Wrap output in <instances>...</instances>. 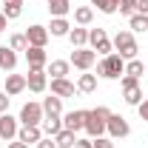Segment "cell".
Listing matches in <instances>:
<instances>
[{
    "label": "cell",
    "mask_w": 148,
    "mask_h": 148,
    "mask_svg": "<svg viewBox=\"0 0 148 148\" xmlns=\"http://www.w3.org/2000/svg\"><path fill=\"white\" fill-rule=\"evenodd\" d=\"M69 40H71V46H74V49H83V46L88 43V29H83V26L71 29V32H69Z\"/></svg>",
    "instance_id": "obj_21"
},
{
    "label": "cell",
    "mask_w": 148,
    "mask_h": 148,
    "mask_svg": "<svg viewBox=\"0 0 148 148\" xmlns=\"http://www.w3.org/2000/svg\"><path fill=\"white\" fill-rule=\"evenodd\" d=\"M3 3H23V0H3Z\"/></svg>",
    "instance_id": "obj_42"
},
{
    "label": "cell",
    "mask_w": 148,
    "mask_h": 148,
    "mask_svg": "<svg viewBox=\"0 0 148 148\" xmlns=\"http://www.w3.org/2000/svg\"><path fill=\"white\" fill-rule=\"evenodd\" d=\"M0 145H3V143H0Z\"/></svg>",
    "instance_id": "obj_47"
},
{
    "label": "cell",
    "mask_w": 148,
    "mask_h": 148,
    "mask_svg": "<svg viewBox=\"0 0 148 148\" xmlns=\"http://www.w3.org/2000/svg\"><path fill=\"white\" fill-rule=\"evenodd\" d=\"M69 32H71V26H69L66 17H54L51 26H49V34L51 37H69Z\"/></svg>",
    "instance_id": "obj_20"
},
{
    "label": "cell",
    "mask_w": 148,
    "mask_h": 148,
    "mask_svg": "<svg viewBox=\"0 0 148 148\" xmlns=\"http://www.w3.org/2000/svg\"><path fill=\"white\" fill-rule=\"evenodd\" d=\"M6 26H9V17H6V14L0 12V32H6Z\"/></svg>",
    "instance_id": "obj_40"
},
{
    "label": "cell",
    "mask_w": 148,
    "mask_h": 148,
    "mask_svg": "<svg viewBox=\"0 0 148 148\" xmlns=\"http://www.w3.org/2000/svg\"><path fill=\"white\" fill-rule=\"evenodd\" d=\"M88 43H91V49L97 51V54L108 57L111 49H114V43L108 40V34L103 32V29H88Z\"/></svg>",
    "instance_id": "obj_3"
},
{
    "label": "cell",
    "mask_w": 148,
    "mask_h": 148,
    "mask_svg": "<svg viewBox=\"0 0 148 148\" xmlns=\"http://www.w3.org/2000/svg\"><path fill=\"white\" fill-rule=\"evenodd\" d=\"M86 120H88V111H83V108H77V111H69L66 117H63V128H69V131H83L86 128Z\"/></svg>",
    "instance_id": "obj_8"
},
{
    "label": "cell",
    "mask_w": 148,
    "mask_h": 148,
    "mask_svg": "<svg viewBox=\"0 0 148 148\" xmlns=\"http://www.w3.org/2000/svg\"><path fill=\"white\" fill-rule=\"evenodd\" d=\"M77 88H80V91L83 94H91L94 88H97V77H94V74H80V80H77Z\"/></svg>",
    "instance_id": "obj_25"
},
{
    "label": "cell",
    "mask_w": 148,
    "mask_h": 148,
    "mask_svg": "<svg viewBox=\"0 0 148 148\" xmlns=\"http://www.w3.org/2000/svg\"><path fill=\"white\" fill-rule=\"evenodd\" d=\"M69 63H71L74 69H80V71H88L94 63H97V51L86 49V46H83V49H74V51H71V60H69Z\"/></svg>",
    "instance_id": "obj_5"
},
{
    "label": "cell",
    "mask_w": 148,
    "mask_h": 148,
    "mask_svg": "<svg viewBox=\"0 0 148 148\" xmlns=\"http://www.w3.org/2000/svg\"><path fill=\"white\" fill-rule=\"evenodd\" d=\"M43 114H46V117H60V114H63V97H57V94L46 97V100H43Z\"/></svg>",
    "instance_id": "obj_14"
},
{
    "label": "cell",
    "mask_w": 148,
    "mask_h": 148,
    "mask_svg": "<svg viewBox=\"0 0 148 148\" xmlns=\"http://www.w3.org/2000/svg\"><path fill=\"white\" fill-rule=\"evenodd\" d=\"M94 148H114V143H111L108 137H97L94 140Z\"/></svg>",
    "instance_id": "obj_33"
},
{
    "label": "cell",
    "mask_w": 148,
    "mask_h": 148,
    "mask_svg": "<svg viewBox=\"0 0 148 148\" xmlns=\"http://www.w3.org/2000/svg\"><path fill=\"white\" fill-rule=\"evenodd\" d=\"M20 12H23V3H3V14H6L9 20L20 17Z\"/></svg>",
    "instance_id": "obj_30"
},
{
    "label": "cell",
    "mask_w": 148,
    "mask_h": 148,
    "mask_svg": "<svg viewBox=\"0 0 148 148\" xmlns=\"http://www.w3.org/2000/svg\"><path fill=\"white\" fill-rule=\"evenodd\" d=\"M74 148H94V140H91V137H88V140H77Z\"/></svg>",
    "instance_id": "obj_38"
},
{
    "label": "cell",
    "mask_w": 148,
    "mask_h": 148,
    "mask_svg": "<svg viewBox=\"0 0 148 148\" xmlns=\"http://www.w3.org/2000/svg\"><path fill=\"white\" fill-rule=\"evenodd\" d=\"M123 100L128 106H140L143 103V88L137 77H123Z\"/></svg>",
    "instance_id": "obj_4"
},
{
    "label": "cell",
    "mask_w": 148,
    "mask_h": 148,
    "mask_svg": "<svg viewBox=\"0 0 148 148\" xmlns=\"http://www.w3.org/2000/svg\"><path fill=\"white\" fill-rule=\"evenodd\" d=\"M46 3H49V0H46Z\"/></svg>",
    "instance_id": "obj_44"
},
{
    "label": "cell",
    "mask_w": 148,
    "mask_h": 148,
    "mask_svg": "<svg viewBox=\"0 0 148 148\" xmlns=\"http://www.w3.org/2000/svg\"><path fill=\"white\" fill-rule=\"evenodd\" d=\"M94 114H97L100 120H108V117H111V108H106V106H97V108H94Z\"/></svg>",
    "instance_id": "obj_35"
},
{
    "label": "cell",
    "mask_w": 148,
    "mask_h": 148,
    "mask_svg": "<svg viewBox=\"0 0 148 148\" xmlns=\"http://www.w3.org/2000/svg\"><path fill=\"white\" fill-rule=\"evenodd\" d=\"M128 26H131V32H145L148 29V14H140V12H137V14L128 20Z\"/></svg>",
    "instance_id": "obj_28"
},
{
    "label": "cell",
    "mask_w": 148,
    "mask_h": 148,
    "mask_svg": "<svg viewBox=\"0 0 148 148\" xmlns=\"http://www.w3.org/2000/svg\"><path fill=\"white\" fill-rule=\"evenodd\" d=\"M71 12V0H49V14L51 17H66Z\"/></svg>",
    "instance_id": "obj_19"
},
{
    "label": "cell",
    "mask_w": 148,
    "mask_h": 148,
    "mask_svg": "<svg viewBox=\"0 0 148 148\" xmlns=\"http://www.w3.org/2000/svg\"><path fill=\"white\" fill-rule=\"evenodd\" d=\"M143 71H145L143 60H137V57H134V60L125 63V77H137V80H140V74H143Z\"/></svg>",
    "instance_id": "obj_27"
},
{
    "label": "cell",
    "mask_w": 148,
    "mask_h": 148,
    "mask_svg": "<svg viewBox=\"0 0 148 148\" xmlns=\"http://www.w3.org/2000/svg\"><path fill=\"white\" fill-rule=\"evenodd\" d=\"M14 66H17V54H14V49L0 46V69H3V71H14Z\"/></svg>",
    "instance_id": "obj_17"
},
{
    "label": "cell",
    "mask_w": 148,
    "mask_h": 148,
    "mask_svg": "<svg viewBox=\"0 0 148 148\" xmlns=\"http://www.w3.org/2000/svg\"><path fill=\"white\" fill-rule=\"evenodd\" d=\"M9 49H14V51H26V49H29L26 34H12V40H9Z\"/></svg>",
    "instance_id": "obj_31"
},
{
    "label": "cell",
    "mask_w": 148,
    "mask_h": 148,
    "mask_svg": "<svg viewBox=\"0 0 148 148\" xmlns=\"http://www.w3.org/2000/svg\"><path fill=\"white\" fill-rule=\"evenodd\" d=\"M43 131H46L49 137H57V134L63 131V120H60V117H43Z\"/></svg>",
    "instance_id": "obj_24"
},
{
    "label": "cell",
    "mask_w": 148,
    "mask_h": 148,
    "mask_svg": "<svg viewBox=\"0 0 148 148\" xmlns=\"http://www.w3.org/2000/svg\"><path fill=\"white\" fill-rule=\"evenodd\" d=\"M17 120H14V117H12V114H9V111H6V114H0V140H6V143H9V140H14V137H17Z\"/></svg>",
    "instance_id": "obj_11"
},
{
    "label": "cell",
    "mask_w": 148,
    "mask_h": 148,
    "mask_svg": "<svg viewBox=\"0 0 148 148\" xmlns=\"http://www.w3.org/2000/svg\"><path fill=\"white\" fill-rule=\"evenodd\" d=\"M71 69V63L69 60H51V66H49V74H51V80H60V77H66Z\"/></svg>",
    "instance_id": "obj_22"
},
{
    "label": "cell",
    "mask_w": 148,
    "mask_h": 148,
    "mask_svg": "<svg viewBox=\"0 0 148 148\" xmlns=\"http://www.w3.org/2000/svg\"><path fill=\"white\" fill-rule=\"evenodd\" d=\"M26 88L34 91V94L46 91V71L43 69H29V74H26Z\"/></svg>",
    "instance_id": "obj_10"
},
{
    "label": "cell",
    "mask_w": 148,
    "mask_h": 148,
    "mask_svg": "<svg viewBox=\"0 0 148 148\" xmlns=\"http://www.w3.org/2000/svg\"><path fill=\"white\" fill-rule=\"evenodd\" d=\"M20 91H26V77H23V74H9V77H6V94L14 97V94H20Z\"/></svg>",
    "instance_id": "obj_16"
},
{
    "label": "cell",
    "mask_w": 148,
    "mask_h": 148,
    "mask_svg": "<svg viewBox=\"0 0 148 148\" xmlns=\"http://www.w3.org/2000/svg\"><path fill=\"white\" fill-rule=\"evenodd\" d=\"M37 148H57V143H54V137H43L37 143Z\"/></svg>",
    "instance_id": "obj_36"
},
{
    "label": "cell",
    "mask_w": 148,
    "mask_h": 148,
    "mask_svg": "<svg viewBox=\"0 0 148 148\" xmlns=\"http://www.w3.org/2000/svg\"><path fill=\"white\" fill-rule=\"evenodd\" d=\"M91 3L103 12V14H114V12L120 9V3H117V0H91Z\"/></svg>",
    "instance_id": "obj_29"
},
{
    "label": "cell",
    "mask_w": 148,
    "mask_h": 148,
    "mask_svg": "<svg viewBox=\"0 0 148 148\" xmlns=\"http://www.w3.org/2000/svg\"><path fill=\"white\" fill-rule=\"evenodd\" d=\"M97 74L106 77V80H120V77L125 74V60L117 54V51H111L108 57H103V60L97 63Z\"/></svg>",
    "instance_id": "obj_1"
},
{
    "label": "cell",
    "mask_w": 148,
    "mask_h": 148,
    "mask_svg": "<svg viewBox=\"0 0 148 148\" xmlns=\"http://www.w3.org/2000/svg\"><path fill=\"white\" fill-rule=\"evenodd\" d=\"M17 140L20 143H40L43 140V131H40V125H23V128L17 131Z\"/></svg>",
    "instance_id": "obj_15"
},
{
    "label": "cell",
    "mask_w": 148,
    "mask_h": 148,
    "mask_svg": "<svg viewBox=\"0 0 148 148\" xmlns=\"http://www.w3.org/2000/svg\"><path fill=\"white\" fill-rule=\"evenodd\" d=\"M120 14L134 17V14H137V0H120Z\"/></svg>",
    "instance_id": "obj_32"
},
{
    "label": "cell",
    "mask_w": 148,
    "mask_h": 148,
    "mask_svg": "<svg viewBox=\"0 0 148 148\" xmlns=\"http://www.w3.org/2000/svg\"><path fill=\"white\" fill-rule=\"evenodd\" d=\"M145 71H148V66H145Z\"/></svg>",
    "instance_id": "obj_43"
},
{
    "label": "cell",
    "mask_w": 148,
    "mask_h": 148,
    "mask_svg": "<svg viewBox=\"0 0 148 148\" xmlns=\"http://www.w3.org/2000/svg\"><path fill=\"white\" fill-rule=\"evenodd\" d=\"M83 131H86L91 140H97V137L106 134V120H100L94 111H88V120H86V128H83Z\"/></svg>",
    "instance_id": "obj_13"
},
{
    "label": "cell",
    "mask_w": 148,
    "mask_h": 148,
    "mask_svg": "<svg viewBox=\"0 0 148 148\" xmlns=\"http://www.w3.org/2000/svg\"><path fill=\"white\" fill-rule=\"evenodd\" d=\"M51 94H57V97H74V83H69L66 77L51 80Z\"/></svg>",
    "instance_id": "obj_18"
},
{
    "label": "cell",
    "mask_w": 148,
    "mask_h": 148,
    "mask_svg": "<svg viewBox=\"0 0 148 148\" xmlns=\"http://www.w3.org/2000/svg\"><path fill=\"white\" fill-rule=\"evenodd\" d=\"M54 143H57V148H74V143H77V137H74V131L63 128V131H60V134L54 137Z\"/></svg>",
    "instance_id": "obj_26"
},
{
    "label": "cell",
    "mask_w": 148,
    "mask_h": 148,
    "mask_svg": "<svg viewBox=\"0 0 148 148\" xmlns=\"http://www.w3.org/2000/svg\"><path fill=\"white\" fill-rule=\"evenodd\" d=\"M94 20V9L91 6H80V9H74V23L77 26H88Z\"/></svg>",
    "instance_id": "obj_23"
},
{
    "label": "cell",
    "mask_w": 148,
    "mask_h": 148,
    "mask_svg": "<svg viewBox=\"0 0 148 148\" xmlns=\"http://www.w3.org/2000/svg\"><path fill=\"white\" fill-rule=\"evenodd\" d=\"M114 49H117V54L123 57V60H134L137 51H140V46H137V40H134V32H117Z\"/></svg>",
    "instance_id": "obj_2"
},
{
    "label": "cell",
    "mask_w": 148,
    "mask_h": 148,
    "mask_svg": "<svg viewBox=\"0 0 148 148\" xmlns=\"http://www.w3.org/2000/svg\"><path fill=\"white\" fill-rule=\"evenodd\" d=\"M26 60H29V69H43V66L49 63V54H46V49H40V46H29V49H26Z\"/></svg>",
    "instance_id": "obj_12"
},
{
    "label": "cell",
    "mask_w": 148,
    "mask_h": 148,
    "mask_svg": "<svg viewBox=\"0 0 148 148\" xmlns=\"http://www.w3.org/2000/svg\"><path fill=\"white\" fill-rule=\"evenodd\" d=\"M137 111H140V117H143V120L148 123V100H143V103L137 106Z\"/></svg>",
    "instance_id": "obj_37"
},
{
    "label": "cell",
    "mask_w": 148,
    "mask_h": 148,
    "mask_svg": "<svg viewBox=\"0 0 148 148\" xmlns=\"http://www.w3.org/2000/svg\"><path fill=\"white\" fill-rule=\"evenodd\" d=\"M23 3H26V0H23Z\"/></svg>",
    "instance_id": "obj_45"
},
{
    "label": "cell",
    "mask_w": 148,
    "mask_h": 148,
    "mask_svg": "<svg viewBox=\"0 0 148 148\" xmlns=\"http://www.w3.org/2000/svg\"><path fill=\"white\" fill-rule=\"evenodd\" d=\"M106 131H108L111 140H120V137H128V134H131V125L125 123V117L111 114L108 120H106Z\"/></svg>",
    "instance_id": "obj_7"
},
{
    "label": "cell",
    "mask_w": 148,
    "mask_h": 148,
    "mask_svg": "<svg viewBox=\"0 0 148 148\" xmlns=\"http://www.w3.org/2000/svg\"><path fill=\"white\" fill-rule=\"evenodd\" d=\"M117 3H120V0H117Z\"/></svg>",
    "instance_id": "obj_46"
},
{
    "label": "cell",
    "mask_w": 148,
    "mask_h": 148,
    "mask_svg": "<svg viewBox=\"0 0 148 148\" xmlns=\"http://www.w3.org/2000/svg\"><path fill=\"white\" fill-rule=\"evenodd\" d=\"M9 100H12L9 94H6V91H0V114H6V111H9Z\"/></svg>",
    "instance_id": "obj_34"
},
{
    "label": "cell",
    "mask_w": 148,
    "mask_h": 148,
    "mask_svg": "<svg viewBox=\"0 0 148 148\" xmlns=\"http://www.w3.org/2000/svg\"><path fill=\"white\" fill-rule=\"evenodd\" d=\"M43 103H26L23 108H20V123L23 125H40L43 123Z\"/></svg>",
    "instance_id": "obj_6"
},
{
    "label": "cell",
    "mask_w": 148,
    "mask_h": 148,
    "mask_svg": "<svg viewBox=\"0 0 148 148\" xmlns=\"http://www.w3.org/2000/svg\"><path fill=\"white\" fill-rule=\"evenodd\" d=\"M26 43L29 46H40V49H46V43H49V29L46 26H29L26 29Z\"/></svg>",
    "instance_id": "obj_9"
},
{
    "label": "cell",
    "mask_w": 148,
    "mask_h": 148,
    "mask_svg": "<svg viewBox=\"0 0 148 148\" xmlns=\"http://www.w3.org/2000/svg\"><path fill=\"white\" fill-rule=\"evenodd\" d=\"M6 148H29V145H26V143H20V140H17V143H9Z\"/></svg>",
    "instance_id": "obj_41"
},
{
    "label": "cell",
    "mask_w": 148,
    "mask_h": 148,
    "mask_svg": "<svg viewBox=\"0 0 148 148\" xmlns=\"http://www.w3.org/2000/svg\"><path fill=\"white\" fill-rule=\"evenodd\" d=\"M137 12L140 14H148V0H137Z\"/></svg>",
    "instance_id": "obj_39"
}]
</instances>
